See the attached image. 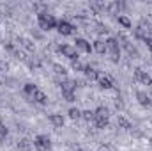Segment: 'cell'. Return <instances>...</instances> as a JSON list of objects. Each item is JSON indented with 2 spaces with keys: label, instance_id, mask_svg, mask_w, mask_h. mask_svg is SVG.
Segmentation results:
<instances>
[{
  "label": "cell",
  "instance_id": "obj_1",
  "mask_svg": "<svg viewBox=\"0 0 152 151\" xmlns=\"http://www.w3.org/2000/svg\"><path fill=\"white\" fill-rule=\"evenodd\" d=\"M37 23L42 30H51V29H57L58 20L53 14H50L48 11H41L37 14Z\"/></svg>",
  "mask_w": 152,
  "mask_h": 151
},
{
  "label": "cell",
  "instance_id": "obj_2",
  "mask_svg": "<svg viewBox=\"0 0 152 151\" xmlns=\"http://www.w3.org/2000/svg\"><path fill=\"white\" fill-rule=\"evenodd\" d=\"M34 148L37 151H50L51 150V139L48 135H37L34 139Z\"/></svg>",
  "mask_w": 152,
  "mask_h": 151
},
{
  "label": "cell",
  "instance_id": "obj_3",
  "mask_svg": "<svg viewBox=\"0 0 152 151\" xmlns=\"http://www.w3.org/2000/svg\"><path fill=\"white\" fill-rule=\"evenodd\" d=\"M57 50H58L64 57H67L71 62H73V61H78V52H76L75 46H71V44H58Z\"/></svg>",
  "mask_w": 152,
  "mask_h": 151
},
{
  "label": "cell",
  "instance_id": "obj_4",
  "mask_svg": "<svg viewBox=\"0 0 152 151\" xmlns=\"http://www.w3.org/2000/svg\"><path fill=\"white\" fill-rule=\"evenodd\" d=\"M106 50L113 55V61H118V55H120V46H118V39L117 38H108L106 41Z\"/></svg>",
  "mask_w": 152,
  "mask_h": 151
},
{
  "label": "cell",
  "instance_id": "obj_5",
  "mask_svg": "<svg viewBox=\"0 0 152 151\" xmlns=\"http://www.w3.org/2000/svg\"><path fill=\"white\" fill-rule=\"evenodd\" d=\"M57 30H58V34H62V36H73L76 32V27L71 25L69 21H66V20H60V21L57 23Z\"/></svg>",
  "mask_w": 152,
  "mask_h": 151
},
{
  "label": "cell",
  "instance_id": "obj_6",
  "mask_svg": "<svg viewBox=\"0 0 152 151\" xmlns=\"http://www.w3.org/2000/svg\"><path fill=\"white\" fill-rule=\"evenodd\" d=\"M133 76H134L136 82H142V84H145V85H152V76L149 75L147 71L140 70V68H136V70L133 71Z\"/></svg>",
  "mask_w": 152,
  "mask_h": 151
},
{
  "label": "cell",
  "instance_id": "obj_7",
  "mask_svg": "<svg viewBox=\"0 0 152 151\" xmlns=\"http://www.w3.org/2000/svg\"><path fill=\"white\" fill-rule=\"evenodd\" d=\"M76 44H75V48H76V52L80 50V52H83V53H90L92 52V44L87 41V39H83V38H76L75 41Z\"/></svg>",
  "mask_w": 152,
  "mask_h": 151
},
{
  "label": "cell",
  "instance_id": "obj_8",
  "mask_svg": "<svg viewBox=\"0 0 152 151\" xmlns=\"http://www.w3.org/2000/svg\"><path fill=\"white\" fill-rule=\"evenodd\" d=\"M136 100H138V103H140L142 107H152L151 96H149L145 91H138V93H136Z\"/></svg>",
  "mask_w": 152,
  "mask_h": 151
},
{
  "label": "cell",
  "instance_id": "obj_9",
  "mask_svg": "<svg viewBox=\"0 0 152 151\" xmlns=\"http://www.w3.org/2000/svg\"><path fill=\"white\" fill-rule=\"evenodd\" d=\"M50 123L55 126V128H62L66 119L62 117V114H50Z\"/></svg>",
  "mask_w": 152,
  "mask_h": 151
},
{
  "label": "cell",
  "instance_id": "obj_10",
  "mask_svg": "<svg viewBox=\"0 0 152 151\" xmlns=\"http://www.w3.org/2000/svg\"><path fill=\"white\" fill-rule=\"evenodd\" d=\"M18 150H20V151H32V150H34V141L20 139V141H18Z\"/></svg>",
  "mask_w": 152,
  "mask_h": 151
},
{
  "label": "cell",
  "instance_id": "obj_11",
  "mask_svg": "<svg viewBox=\"0 0 152 151\" xmlns=\"http://www.w3.org/2000/svg\"><path fill=\"white\" fill-rule=\"evenodd\" d=\"M83 73H85V76H87L88 80H97L99 75H101V73H99L96 68H92V66H85V68H83Z\"/></svg>",
  "mask_w": 152,
  "mask_h": 151
},
{
  "label": "cell",
  "instance_id": "obj_12",
  "mask_svg": "<svg viewBox=\"0 0 152 151\" xmlns=\"http://www.w3.org/2000/svg\"><path fill=\"white\" fill-rule=\"evenodd\" d=\"M94 124H96V128H99V130H103V128H106V126L110 124V117H103V115H96V117H94Z\"/></svg>",
  "mask_w": 152,
  "mask_h": 151
},
{
  "label": "cell",
  "instance_id": "obj_13",
  "mask_svg": "<svg viewBox=\"0 0 152 151\" xmlns=\"http://www.w3.org/2000/svg\"><path fill=\"white\" fill-rule=\"evenodd\" d=\"M97 82H99V87H101V89H112V87H113V82H112V78H110V76L99 75Z\"/></svg>",
  "mask_w": 152,
  "mask_h": 151
},
{
  "label": "cell",
  "instance_id": "obj_14",
  "mask_svg": "<svg viewBox=\"0 0 152 151\" xmlns=\"http://www.w3.org/2000/svg\"><path fill=\"white\" fill-rule=\"evenodd\" d=\"M92 50L97 52V53H106V52H108V50H106V43L101 41V39H96V41L92 43Z\"/></svg>",
  "mask_w": 152,
  "mask_h": 151
},
{
  "label": "cell",
  "instance_id": "obj_15",
  "mask_svg": "<svg viewBox=\"0 0 152 151\" xmlns=\"http://www.w3.org/2000/svg\"><path fill=\"white\" fill-rule=\"evenodd\" d=\"M20 44L27 50V52H36V44H34V41L28 38H20Z\"/></svg>",
  "mask_w": 152,
  "mask_h": 151
},
{
  "label": "cell",
  "instance_id": "obj_16",
  "mask_svg": "<svg viewBox=\"0 0 152 151\" xmlns=\"http://www.w3.org/2000/svg\"><path fill=\"white\" fill-rule=\"evenodd\" d=\"M60 87H62V91H69V93H75V89H76V82H73V80H67V78H64V80L60 82Z\"/></svg>",
  "mask_w": 152,
  "mask_h": 151
},
{
  "label": "cell",
  "instance_id": "obj_17",
  "mask_svg": "<svg viewBox=\"0 0 152 151\" xmlns=\"http://www.w3.org/2000/svg\"><path fill=\"white\" fill-rule=\"evenodd\" d=\"M32 98H34V101H36V103H39V105H44V103L48 101V96H46L41 89H37V91L34 93V96H32Z\"/></svg>",
  "mask_w": 152,
  "mask_h": 151
},
{
  "label": "cell",
  "instance_id": "obj_18",
  "mask_svg": "<svg viewBox=\"0 0 152 151\" xmlns=\"http://www.w3.org/2000/svg\"><path fill=\"white\" fill-rule=\"evenodd\" d=\"M117 21H118V25H122L124 29H131V27H133L131 20H129L127 16H124V14H118V16H117Z\"/></svg>",
  "mask_w": 152,
  "mask_h": 151
},
{
  "label": "cell",
  "instance_id": "obj_19",
  "mask_svg": "<svg viewBox=\"0 0 152 151\" xmlns=\"http://www.w3.org/2000/svg\"><path fill=\"white\" fill-rule=\"evenodd\" d=\"M117 124H118L122 130H129V128H131V121H129L126 115H118V119H117Z\"/></svg>",
  "mask_w": 152,
  "mask_h": 151
},
{
  "label": "cell",
  "instance_id": "obj_20",
  "mask_svg": "<svg viewBox=\"0 0 152 151\" xmlns=\"http://www.w3.org/2000/svg\"><path fill=\"white\" fill-rule=\"evenodd\" d=\"M67 114H69V117H71L73 121L81 119V110H80V109H76V107H71V109L67 110Z\"/></svg>",
  "mask_w": 152,
  "mask_h": 151
},
{
  "label": "cell",
  "instance_id": "obj_21",
  "mask_svg": "<svg viewBox=\"0 0 152 151\" xmlns=\"http://www.w3.org/2000/svg\"><path fill=\"white\" fill-rule=\"evenodd\" d=\"M37 89L39 87L37 85H34V84H25V85H23V93L28 94V96H34V93H36Z\"/></svg>",
  "mask_w": 152,
  "mask_h": 151
},
{
  "label": "cell",
  "instance_id": "obj_22",
  "mask_svg": "<svg viewBox=\"0 0 152 151\" xmlns=\"http://www.w3.org/2000/svg\"><path fill=\"white\" fill-rule=\"evenodd\" d=\"M53 71H55V75H58V76H66L67 75V70L62 66V64H53Z\"/></svg>",
  "mask_w": 152,
  "mask_h": 151
},
{
  "label": "cell",
  "instance_id": "obj_23",
  "mask_svg": "<svg viewBox=\"0 0 152 151\" xmlns=\"http://www.w3.org/2000/svg\"><path fill=\"white\" fill-rule=\"evenodd\" d=\"M96 115H103V117H110V110L106 109V107H97L96 110H94Z\"/></svg>",
  "mask_w": 152,
  "mask_h": 151
},
{
  "label": "cell",
  "instance_id": "obj_24",
  "mask_svg": "<svg viewBox=\"0 0 152 151\" xmlns=\"http://www.w3.org/2000/svg\"><path fill=\"white\" fill-rule=\"evenodd\" d=\"M145 30H147V29H143V27H136V29H134V36L138 39H143V41H145V38H147Z\"/></svg>",
  "mask_w": 152,
  "mask_h": 151
},
{
  "label": "cell",
  "instance_id": "obj_25",
  "mask_svg": "<svg viewBox=\"0 0 152 151\" xmlns=\"http://www.w3.org/2000/svg\"><path fill=\"white\" fill-rule=\"evenodd\" d=\"M94 117H96L94 110H83L81 112V119H85V121H94Z\"/></svg>",
  "mask_w": 152,
  "mask_h": 151
},
{
  "label": "cell",
  "instance_id": "obj_26",
  "mask_svg": "<svg viewBox=\"0 0 152 151\" xmlns=\"http://www.w3.org/2000/svg\"><path fill=\"white\" fill-rule=\"evenodd\" d=\"M62 96H64V100L66 101H75V93H69V91H62Z\"/></svg>",
  "mask_w": 152,
  "mask_h": 151
},
{
  "label": "cell",
  "instance_id": "obj_27",
  "mask_svg": "<svg viewBox=\"0 0 152 151\" xmlns=\"http://www.w3.org/2000/svg\"><path fill=\"white\" fill-rule=\"evenodd\" d=\"M71 68H73L75 71H83V68H85V66H83L80 61H73V62H71Z\"/></svg>",
  "mask_w": 152,
  "mask_h": 151
},
{
  "label": "cell",
  "instance_id": "obj_28",
  "mask_svg": "<svg viewBox=\"0 0 152 151\" xmlns=\"http://www.w3.org/2000/svg\"><path fill=\"white\" fill-rule=\"evenodd\" d=\"M7 135H9V130H7L4 124H0V141H5Z\"/></svg>",
  "mask_w": 152,
  "mask_h": 151
},
{
  "label": "cell",
  "instance_id": "obj_29",
  "mask_svg": "<svg viewBox=\"0 0 152 151\" xmlns=\"http://www.w3.org/2000/svg\"><path fill=\"white\" fill-rule=\"evenodd\" d=\"M145 44H147V48H149V52L152 53V38H149V36H147V38H145Z\"/></svg>",
  "mask_w": 152,
  "mask_h": 151
},
{
  "label": "cell",
  "instance_id": "obj_30",
  "mask_svg": "<svg viewBox=\"0 0 152 151\" xmlns=\"http://www.w3.org/2000/svg\"><path fill=\"white\" fill-rule=\"evenodd\" d=\"M7 68H9V64L4 62V61H0V71H7Z\"/></svg>",
  "mask_w": 152,
  "mask_h": 151
},
{
  "label": "cell",
  "instance_id": "obj_31",
  "mask_svg": "<svg viewBox=\"0 0 152 151\" xmlns=\"http://www.w3.org/2000/svg\"><path fill=\"white\" fill-rule=\"evenodd\" d=\"M76 151H83V150H80V148H78V150H76Z\"/></svg>",
  "mask_w": 152,
  "mask_h": 151
}]
</instances>
